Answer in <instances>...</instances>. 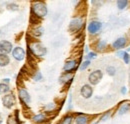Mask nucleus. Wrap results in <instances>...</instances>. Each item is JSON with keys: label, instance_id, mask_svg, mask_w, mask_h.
Instances as JSON below:
<instances>
[{"label": "nucleus", "instance_id": "obj_1", "mask_svg": "<svg viewBox=\"0 0 130 124\" xmlns=\"http://www.w3.org/2000/svg\"><path fill=\"white\" fill-rule=\"evenodd\" d=\"M31 13L36 15L39 18L45 17L47 15V6L44 2H33L32 8H31Z\"/></svg>", "mask_w": 130, "mask_h": 124}, {"label": "nucleus", "instance_id": "obj_2", "mask_svg": "<svg viewBox=\"0 0 130 124\" xmlns=\"http://www.w3.org/2000/svg\"><path fill=\"white\" fill-rule=\"evenodd\" d=\"M28 49L31 51V53L34 56H39V57L44 56L47 52L46 48L43 46V44H41L38 41H34L32 43H30L28 46Z\"/></svg>", "mask_w": 130, "mask_h": 124}, {"label": "nucleus", "instance_id": "obj_3", "mask_svg": "<svg viewBox=\"0 0 130 124\" xmlns=\"http://www.w3.org/2000/svg\"><path fill=\"white\" fill-rule=\"evenodd\" d=\"M102 76H103V74H102L101 70H95V71H93V72H91L89 74L88 80H89V82L92 85H96V84H98L101 81Z\"/></svg>", "mask_w": 130, "mask_h": 124}, {"label": "nucleus", "instance_id": "obj_4", "mask_svg": "<svg viewBox=\"0 0 130 124\" xmlns=\"http://www.w3.org/2000/svg\"><path fill=\"white\" fill-rule=\"evenodd\" d=\"M2 102H3V105L6 107V108H11L14 104H15V96L13 93H9L7 95H5L2 99Z\"/></svg>", "mask_w": 130, "mask_h": 124}, {"label": "nucleus", "instance_id": "obj_5", "mask_svg": "<svg viewBox=\"0 0 130 124\" xmlns=\"http://www.w3.org/2000/svg\"><path fill=\"white\" fill-rule=\"evenodd\" d=\"M18 94H19V98H20V101H21L23 106H26L28 103H30V100H31L30 99V95L25 89H19Z\"/></svg>", "mask_w": 130, "mask_h": 124}, {"label": "nucleus", "instance_id": "obj_6", "mask_svg": "<svg viewBox=\"0 0 130 124\" xmlns=\"http://www.w3.org/2000/svg\"><path fill=\"white\" fill-rule=\"evenodd\" d=\"M82 19L81 18H74L71 20L70 25H69V29L72 32H76V31L80 30V28L82 27Z\"/></svg>", "mask_w": 130, "mask_h": 124}, {"label": "nucleus", "instance_id": "obj_7", "mask_svg": "<svg viewBox=\"0 0 130 124\" xmlns=\"http://www.w3.org/2000/svg\"><path fill=\"white\" fill-rule=\"evenodd\" d=\"M12 50V44L7 41V40H2L0 41V52L2 54H7L9 52H11Z\"/></svg>", "mask_w": 130, "mask_h": 124}, {"label": "nucleus", "instance_id": "obj_8", "mask_svg": "<svg viewBox=\"0 0 130 124\" xmlns=\"http://www.w3.org/2000/svg\"><path fill=\"white\" fill-rule=\"evenodd\" d=\"M92 93H93V89H92V87L90 86V85H88V84H85V85H83L81 87V89H80V94L82 95V97H84V98H90L91 96H92Z\"/></svg>", "mask_w": 130, "mask_h": 124}, {"label": "nucleus", "instance_id": "obj_9", "mask_svg": "<svg viewBox=\"0 0 130 124\" xmlns=\"http://www.w3.org/2000/svg\"><path fill=\"white\" fill-rule=\"evenodd\" d=\"M12 55H13V57H14L16 60L21 61V60H23L24 57H25V51H24V49L21 48V47H16V48H14V50L12 51Z\"/></svg>", "mask_w": 130, "mask_h": 124}, {"label": "nucleus", "instance_id": "obj_10", "mask_svg": "<svg viewBox=\"0 0 130 124\" xmlns=\"http://www.w3.org/2000/svg\"><path fill=\"white\" fill-rule=\"evenodd\" d=\"M101 26L102 25H101V23L99 21H92L88 25V31L91 34H95V33H97L98 31L101 29Z\"/></svg>", "mask_w": 130, "mask_h": 124}, {"label": "nucleus", "instance_id": "obj_11", "mask_svg": "<svg viewBox=\"0 0 130 124\" xmlns=\"http://www.w3.org/2000/svg\"><path fill=\"white\" fill-rule=\"evenodd\" d=\"M76 65H77L76 60H69V61H67L65 63L63 70L66 71V72H72L76 68Z\"/></svg>", "mask_w": 130, "mask_h": 124}, {"label": "nucleus", "instance_id": "obj_12", "mask_svg": "<svg viewBox=\"0 0 130 124\" xmlns=\"http://www.w3.org/2000/svg\"><path fill=\"white\" fill-rule=\"evenodd\" d=\"M126 42H127V41H126V38H125V37H120V38H118L117 40L114 41L112 46H113V48H115V49H121V48H123V47L125 46Z\"/></svg>", "mask_w": 130, "mask_h": 124}, {"label": "nucleus", "instance_id": "obj_13", "mask_svg": "<svg viewBox=\"0 0 130 124\" xmlns=\"http://www.w3.org/2000/svg\"><path fill=\"white\" fill-rule=\"evenodd\" d=\"M129 109H130V103L129 102H125V103H123V104L120 106V108L118 110V114H119V115H123V114L126 113Z\"/></svg>", "mask_w": 130, "mask_h": 124}, {"label": "nucleus", "instance_id": "obj_14", "mask_svg": "<svg viewBox=\"0 0 130 124\" xmlns=\"http://www.w3.org/2000/svg\"><path fill=\"white\" fill-rule=\"evenodd\" d=\"M9 57L6 55V54H2V53H0V66H6V65H8L9 64Z\"/></svg>", "mask_w": 130, "mask_h": 124}, {"label": "nucleus", "instance_id": "obj_15", "mask_svg": "<svg viewBox=\"0 0 130 124\" xmlns=\"http://www.w3.org/2000/svg\"><path fill=\"white\" fill-rule=\"evenodd\" d=\"M30 32H31V34H32L34 37H40V36L43 34V28L40 27V26H38V27L33 28Z\"/></svg>", "mask_w": 130, "mask_h": 124}, {"label": "nucleus", "instance_id": "obj_16", "mask_svg": "<svg viewBox=\"0 0 130 124\" xmlns=\"http://www.w3.org/2000/svg\"><path fill=\"white\" fill-rule=\"evenodd\" d=\"M32 120L35 123H42L46 120V117L44 114H38V115H35L32 117Z\"/></svg>", "mask_w": 130, "mask_h": 124}, {"label": "nucleus", "instance_id": "obj_17", "mask_svg": "<svg viewBox=\"0 0 130 124\" xmlns=\"http://www.w3.org/2000/svg\"><path fill=\"white\" fill-rule=\"evenodd\" d=\"M72 77H73V74L70 73V72H67V74L60 77V82L61 83H65V82H68V81L70 82V81H72Z\"/></svg>", "mask_w": 130, "mask_h": 124}, {"label": "nucleus", "instance_id": "obj_18", "mask_svg": "<svg viewBox=\"0 0 130 124\" xmlns=\"http://www.w3.org/2000/svg\"><path fill=\"white\" fill-rule=\"evenodd\" d=\"M10 91V87L8 84L5 83H0V94H5V93Z\"/></svg>", "mask_w": 130, "mask_h": 124}, {"label": "nucleus", "instance_id": "obj_19", "mask_svg": "<svg viewBox=\"0 0 130 124\" xmlns=\"http://www.w3.org/2000/svg\"><path fill=\"white\" fill-rule=\"evenodd\" d=\"M87 123V116L85 115H79L76 118V124H86Z\"/></svg>", "mask_w": 130, "mask_h": 124}, {"label": "nucleus", "instance_id": "obj_20", "mask_svg": "<svg viewBox=\"0 0 130 124\" xmlns=\"http://www.w3.org/2000/svg\"><path fill=\"white\" fill-rule=\"evenodd\" d=\"M127 4H128V1H126V0H119V1H117V6H118V8L120 10L124 9L127 6Z\"/></svg>", "mask_w": 130, "mask_h": 124}, {"label": "nucleus", "instance_id": "obj_21", "mask_svg": "<svg viewBox=\"0 0 130 124\" xmlns=\"http://www.w3.org/2000/svg\"><path fill=\"white\" fill-rule=\"evenodd\" d=\"M106 45H107V44H106V41H104V40H100L97 44V50L102 51L103 49H105Z\"/></svg>", "mask_w": 130, "mask_h": 124}, {"label": "nucleus", "instance_id": "obj_22", "mask_svg": "<svg viewBox=\"0 0 130 124\" xmlns=\"http://www.w3.org/2000/svg\"><path fill=\"white\" fill-rule=\"evenodd\" d=\"M106 71H107V74L110 75V76H113V75H115V73H116V69H115V67H113V66L107 67Z\"/></svg>", "mask_w": 130, "mask_h": 124}, {"label": "nucleus", "instance_id": "obj_23", "mask_svg": "<svg viewBox=\"0 0 130 124\" xmlns=\"http://www.w3.org/2000/svg\"><path fill=\"white\" fill-rule=\"evenodd\" d=\"M7 124H20L16 120V118L13 116V115H10L7 119Z\"/></svg>", "mask_w": 130, "mask_h": 124}, {"label": "nucleus", "instance_id": "obj_24", "mask_svg": "<svg viewBox=\"0 0 130 124\" xmlns=\"http://www.w3.org/2000/svg\"><path fill=\"white\" fill-rule=\"evenodd\" d=\"M71 122H72V116H69L68 115V116H66V117L63 118L61 124H71Z\"/></svg>", "mask_w": 130, "mask_h": 124}, {"label": "nucleus", "instance_id": "obj_25", "mask_svg": "<svg viewBox=\"0 0 130 124\" xmlns=\"http://www.w3.org/2000/svg\"><path fill=\"white\" fill-rule=\"evenodd\" d=\"M7 8H8L9 10H14V11H16V10H18V5L15 4V3H10V4L7 5Z\"/></svg>", "mask_w": 130, "mask_h": 124}, {"label": "nucleus", "instance_id": "obj_26", "mask_svg": "<svg viewBox=\"0 0 130 124\" xmlns=\"http://www.w3.org/2000/svg\"><path fill=\"white\" fill-rule=\"evenodd\" d=\"M89 65H90V61H89V60H86V61L83 62V63L81 64V66H80V70H82V71L85 70Z\"/></svg>", "mask_w": 130, "mask_h": 124}, {"label": "nucleus", "instance_id": "obj_27", "mask_svg": "<svg viewBox=\"0 0 130 124\" xmlns=\"http://www.w3.org/2000/svg\"><path fill=\"white\" fill-rule=\"evenodd\" d=\"M34 80L35 81H40L41 79H42V75H41V73L39 72V71H37L36 73H35V75H34Z\"/></svg>", "mask_w": 130, "mask_h": 124}, {"label": "nucleus", "instance_id": "obj_28", "mask_svg": "<svg viewBox=\"0 0 130 124\" xmlns=\"http://www.w3.org/2000/svg\"><path fill=\"white\" fill-rule=\"evenodd\" d=\"M45 108L48 109V111H51V110H53V109L55 108V104L54 103H50V104L45 106Z\"/></svg>", "mask_w": 130, "mask_h": 124}, {"label": "nucleus", "instance_id": "obj_29", "mask_svg": "<svg viewBox=\"0 0 130 124\" xmlns=\"http://www.w3.org/2000/svg\"><path fill=\"white\" fill-rule=\"evenodd\" d=\"M123 60L125 61V63H129V54L127 52L124 53V56H123Z\"/></svg>", "mask_w": 130, "mask_h": 124}, {"label": "nucleus", "instance_id": "obj_30", "mask_svg": "<svg viewBox=\"0 0 130 124\" xmlns=\"http://www.w3.org/2000/svg\"><path fill=\"white\" fill-rule=\"evenodd\" d=\"M95 56H96V54H95L94 52H89L88 55H87V58H88V59H91V58H94Z\"/></svg>", "mask_w": 130, "mask_h": 124}, {"label": "nucleus", "instance_id": "obj_31", "mask_svg": "<svg viewBox=\"0 0 130 124\" xmlns=\"http://www.w3.org/2000/svg\"><path fill=\"white\" fill-rule=\"evenodd\" d=\"M109 116H110V113H106V114L101 118V120H102V121H106V120L109 118Z\"/></svg>", "mask_w": 130, "mask_h": 124}, {"label": "nucleus", "instance_id": "obj_32", "mask_svg": "<svg viewBox=\"0 0 130 124\" xmlns=\"http://www.w3.org/2000/svg\"><path fill=\"white\" fill-rule=\"evenodd\" d=\"M124 53H125V52H123V51H121V52H118V53H117V56H118V57H121V58H123V56H124Z\"/></svg>", "mask_w": 130, "mask_h": 124}, {"label": "nucleus", "instance_id": "obj_33", "mask_svg": "<svg viewBox=\"0 0 130 124\" xmlns=\"http://www.w3.org/2000/svg\"><path fill=\"white\" fill-rule=\"evenodd\" d=\"M126 91H127L126 87H122V89H121V93H122V94H125V93H126Z\"/></svg>", "mask_w": 130, "mask_h": 124}, {"label": "nucleus", "instance_id": "obj_34", "mask_svg": "<svg viewBox=\"0 0 130 124\" xmlns=\"http://www.w3.org/2000/svg\"><path fill=\"white\" fill-rule=\"evenodd\" d=\"M4 82H6V83H8V82H9V79H8V78H6V79H4Z\"/></svg>", "mask_w": 130, "mask_h": 124}, {"label": "nucleus", "instance_id": "obj_35", "mask_svg": "<svg viewBox=\"0 0 130 124\" xmlns=\"http://www.w3.org/2000/svg\"><path fill=\"white\" fill-rule=\"evenodd\" d=\"M2 123V116H1V114H0V124Z\"/></svg>", "mask_w": 130, "mask_h": 124}, {"label": "nucleus", "instance_id": "obj_36", "mask_svg": "<svg viewBox=\"0 0 130 124\" xmlns=\"http://www.w3.org/2000/svg\"><path fill=\"white\" fill-rule=\"evenodd\" d=\"M94 124H97V123H94Z\"/></svg>", "mask_w": 130, "mask_h": 124}]
</instances>
